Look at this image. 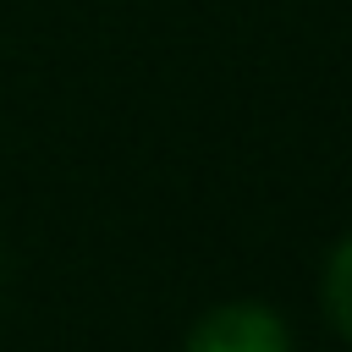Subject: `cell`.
Segmentation results:
<instances>
[{
  "mask_svg": "<svg viewBox=\"0 0 352 352\" xmlns=\"http://www.w3.org/2000/svg\"><path fill=\"white\" fill-rule=\"evenodd\" d=\"M324 314L341 341H352V236H341L324 258Z\"/></svg>",
  "mask_w": 352,
  "mask_h": 352,
  "instance_id": "2",
  "label": "cell"
},
{
  "mask_svg": "<svg viewBox=\"0 0 352 352\" xmlns=\"http://www.w3.org/2000/svg\"><path fill=\"white\" fill-rule=\"evenodd\" d=\"M182 352H292V330L270 302H220L187 330Z\"/></svg>",
  "mask_w": 352,
  "mask_h": 352,
  "instance_id": "1",
  "label": "cell"
}]
</instances>
